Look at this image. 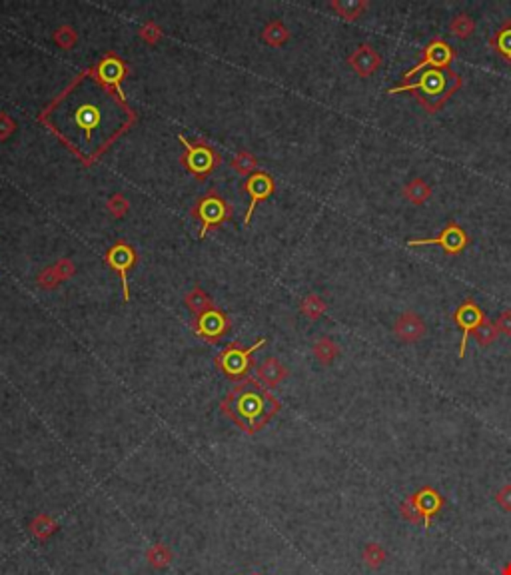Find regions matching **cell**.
<instances>
[{
  "label": "cell",
  "instance_id": "1",
  "mask_svg": "<svg viewBox=\"0 0 511 575\" xmlns=\"http://www.w3.org/2000/svg\"><path fill=\"white\" fill-rule=\"evenodd\" d=\"M222 412L246 434H256L280 412V402L254 380L238 383L226 400Z\"/></svg>",
  "mask_w": 511,
  "mask_h": 575
},
{
  "label": "cell",
  "instance_id": "2",
  "mask_svg": "<svg viewBox=\"0 0 511 575\" xmlns=\"http://www.w3.org/2000/svg\"><path fill=\"white\" fill-rule=\"evenodd\" d=\"M463 86V78L453 71H425L421 72L420 81L400 84L390 88L388 94H400V92H418V102L430 114H435L445 106L455 92Z\"/></svg>",
  "mask_w": 511,
  "mask_h": 575
},
{
  "label": "cell",
  "instance_id": "3",
  "mask_svg": "<svg viewBox=\"0 0 511 575\" xmlns=\"http://www.w3.org/2000/svg\"><path fill=\"white\" fill-rule=\"evenodd\" d=\"M262 346H266V340H258V342L250 346V348H242L240 343H230L224 352L216 358V366L222 372L226 373L230 380H242L246 378L252 370V353L260 350Z\"/></svg>",
  "mask_w": 511,
  "mask_h": 575
},
{
  "label": "cell",
  "instance_id": "4",
  "mask_svg": "<svg viewBox=\"0 0 511 575\" xmlns=\"http://www.w3.org/2000/svg\"><path fill=\"white\" fill-rule=\"evenodd\" d=\"M455 61V48L451 46L450 42L435 38L431 41L423 52H421V61L410 68V71L403 74V81L406 84L410 82V78L415 72H425V71H450V64Z\"/></svg>",
  "mask_w": 511,
  "mask_h": 575
},
{
  "label": "cell",
  "instance_id": "5",
  "mask_svg": "<svg viewBox=\"0 0 511 575\" xmlns=\"http://www.w3.org/2000/svg\"><path fill=\"white\" fill-rule=\"evenodd\" d=\"M72 122H74V130L81 132L82 138L86 142V146H91L94 134L100 130L104 124V114H102L100 104L96 100H88V98H81L74 102L72 106Z\"/></svg>",
  "mask_w": 511,
  "mask_h": 575
},
{
  "label": "cell",
  "instance_id": "6",
  "mask_svg": "<svg viewBox=\"0 0 511 575\" xmlns=\"http://www.w3.org/2000/svg\"><path fill=\"white\" fill-rule=\"evenodd\" d=\"M408 246H411V248H415V246H440L443 252H448L450 256H458L470 246V236L465 234V230L461 228L460 224L450 222L435 238L408 240Z\"/></svg>",
  "mask_w": 511,
  "mask_h": 575
},
{
  "label": "cell",
  "instance_id": "7",
  "mask_svg": "<svg viewBox=\"0 0 511 575\" xmlns=\"http://www.w3.org/2000/svg\"><path fill=\"white\" fill-rule=\"evenodd\" d=\"M485 320V312L480 308V304L475 300H465L461 304L460 308L453 312V322L458 323L461 328V343H460V360H463V356L468 352V342H470V336H473L475 328Z\"/></svg>",
  "mask_w": 511,
  "mask_h": 575
},
{
  "label": "cell",
  "instance_id": "8",
  "mask_svg": "<svg viewBox=\"0 0 511 575\" xmlns=\"http://www.w3.org/2000/svg\"><path fill=\"white\" fill-rule=\"evenodd\" d=\"M196 214H198V218H200L202 222L200 238L206 236V232L210 230L212 226H218L224 220H228V216H230L226 202L222 200L220 196H216V194H208L206 198H202Z\"/></svg>",
  "mask_w": 511,
  "mask_h": 575
},
{
  "label": "cell",
  "instance_id": "9",
  "mask_svg": "<svg viewBox=\"0 0 511 575\" xmlns=\"http://www.w3.org/2000/svg\"><path fill=\"white\" fill-rule=\"evenodd\" d=\"M106 262L110 264L112 270L120 276L122 280V290H124V300L130 298L128 292V270H130L134 262H136V254L132 250L128 244L118 242L112 246L108 254H106Z\"/></svg>",
  "mask_w": 511,
  "mask_h": 575
},
{
  "label": "cell",
  "instance_id": "10",
  "mask_svg": "<svg viewBox=\"0 0 511 575\" xmlns=\"http://www.w3.org/2000/svg\"><path fill=\"white\" fill-rule=\"evenodd\" d=\"M425 322L421 320L420 314L403 312L393 322V336L403 343H418L425 338Z\"/></svg>",
  "mask_w": 511,
  "mask_h": 575
},
{
  "label": "cell",
  "instance_id": "11",
  "mask_svg": "<svg viewBox=\"0 0 511 575\" xmlns=\"http://www.w3.org/2000/svg\"><path fill=\"white\" fill-rule=\"evenodd\" d=\"M180 138V142L184 144V148H186V166L190 168V172H194V174H208V172H212V168H214V164H218V156H214V152L208 148V146H204V144H192V142H188L184 136H178Z\"/></svg>",
  "mask_w": 511,
  "mask_h": 575
},
{
  "label": "cell",
  "instance_id": "12",
  "mask_svg": "<svg viewBox=\"0 0 511 575\" xmlns=\"http://www.w3.org/2000/svg\"><path fill=\"white\" fill-rule=\"evenodd\" d=\"M246 192H248V196H250V206H248V212L244 216V224L248 226L252 220V214L256 210L258 202H264V200H268L272 196V192H274V182H272V178L266 174V172H256V174H252L250 178H248V182H246Z\"/></svg>",
  "mask_w": 511,
  "mask_h": 575
},
{
  "label": "cell",
  "instance_id": "13",
  "mask_svg": "<svg viewBox=\"0 0 511 575\" xmlns=\"http://www.w3.org/2000/svg\"><path fill=\"white\" fill-rule=\"evenodd\" d=\"M413 502H415V507H418V512H420L423 527L430 529L431 519L440 514L441 507L445 504V502H443V495H441L438 489H433L430 485H425V487H421L420 492L413 494Z\"/></svg>",
  "mask_w": 511,
  "mask_h": 575
},
{
  "label": "cell",
  "instance_id": "14",
  "mask_svg": "<svg viewBox=\"0 0 511 575\" xmlns=\"http://www.w3.org/2000/svg\"><path fill=\"white\" fill-rule=\"evenodd\" d=\"M348 64L351 66V71L356 72L361 78H368L371 74H376L378 68L381 66V56L378 51L370 46V44H360L356 51L351 52Z\"/></svg>",
  "mask_w": 511,
  "mask_h": 575
},
{
  "label": "cell",
  "instance_id": "15",
  "mask_svg": "<svg viewBox=\"0 0 511 575\" xmlns=\"http://www.w3.org/2000/svg\"><path fill=\"white\" fill-rule=\"evenodd\" d=\"M226 330H228V320L216 308H210L208 312L200 314V318L196 322V332L206 342H218L222 336L226 333Z\"/></svg>",
  "mask_w": 511,
  "mask_h": 575
},
{
  "label": "cell",
  "instance_id": "16",
  "mask_svg": "<svg viewBox=\"0 0 511 575\" xmlns=\"http://www.w3.org/2000/svg\"><path fill=\"white\" fill-rule=\"evenodd\" d=\"M286 378H288V368H286L280 360H276V358H268V360L258 368V380H260L264 385H268V388L280 385Z\"/></svg>",
  "mask_w": 511,
  "mask_h": 575
},
{
  "label": "cell",
  "instance_id": "17",
  "mask_svg": "<svg viewBox=\"0 0 511 575\" xmlns=\"http://www.w3.org/2000/svg\"><path fill=\"white\" fill-rule=\"evenodd\" d=\"M491 51L497 52L501 58L511 64V21H505L490 38Z\"/></svg>",
  "mask_w": 511,
  "mask_h": 575
},
{
  "label": "cell",
  "instance_id": "18",
  "mask_svg": "<svg viewBox=\"0 0 511 575\" xmlns=\"http://www.w3.org/2000/svg\"><path fill=\"white\" fill-rule=\"evenodd\" d=\"M29 532L38 542H46L48 537H52V535L58 532V522L48 514L34 515L31 519V524H29Z\"/></svg>",
  "mask_w": 511,
  "mask_h": 575
},
{
  "label": "cell",
  "instance_id": "19",
  "mask_svg": "<svg viewBox=\"0 0 511 575\" xmlns=\"http://www.w3.org/2000/svg\"><path fill=\"white\" fill-rule=\"evenodd\" d=\"M401 194H403V198L408 202L421 206V204H425L431 198V186L423 178H413V180H410L401 188Z\"/></svg>",
  "mask_w": 511,
  "mask_h": 575
},
{
  "label": "cell",
  "instance_id": "20",
  "mask_svg": "<svg viewBox=\"0 0 511 575\" xmlns=\"http://www.w3.org/2000/svg\"><path fill=\"white\" fill-rule=\"evenodd\" d=\"M330 6L344 21H358L361 14L370 9L366 0H331Z\"/></svg>",
  "mask_w": 511,
  "mask_h": 575
},
{
  "label": "cell",
  "instance_id": "21",
  "mask_svg": "<svg viewBox=\"0 0 511 575\" xmlns=\"http://www.w3.org/2000/svg\"><path fill=\"white\" fill-rule=\"evenodd\" d=\"M98 72H100V81L104 84H114L116 88H120V82L124 78V74H126V68H124V64L120 61L106 58L98 66Z\"/></svg>",
  "mask_w": 511,
  "mask_h": 575
},
{
  "label": "cell",
  "instance_id": "22",
  "mask_svg": "<svg viewBox=\"0 0 511 575\" xmlns=\"http://www.w3.org/2000/svg\"><path fill=\"white\" fill-rule=\"evenodd\" d=\"M448 31H450L451 36H455L460 41H468V38H471V34L475 32V21L471 19L470 14L461 12V14L451 19Z\"/></svg>",
  "mask_w": 511,
  "mask_h": 575
},
{
  "label": "cell",
  "instance_id": "23",
  "mask_svg": "<svg viewBox=\"0 0 511 575\" xmlns=\"http://www.w3.org/2000/svg\"><path fill=\"white\" fill-rule=\"evenodd\" d=\"M338 353H340V348L331 338H320L318 342L314 343V356L324 366H330L338 358Z\"/></svg>",
  "mask_w": 511,
  "mask_h": 575
},
{
  "label": "cell",
  "instance_id": "24",
  "mask_svg": "<svg viewBox=\"0 0 511 575\" xmlns=\"http://www.w3.org/2000/svg\"><path fill=\"white\" fill-rule=\"evenodd\" d=\"M146 561L154 569H166L172 561V551L170 547H166L164 544H154L146 549Z\"/></svg>",
  "mask_w": 511,
  "mask_h": 575
},
{
  "label": "cell",
  "instance_id": "25",
  "mask_svg": "<svg viewBox=\"0 0 511 575\" xmlns=\"http://www.w3.org/2000/svg\"><path fill=\"white\" fill-rule=\"evenodd\" d=\"M497 336H500V332H497L495 323L491 322L487 316H485V320H483V322L475 328V332H473L475 343H478L480 348H487V346H491V343L495 342Z\"/></svg>",
  "mask_w": 511,
  "mask_h": 575
},
{
  "label": "cell",
  "instance_id": "26",
  "mask_svg": "<svg viewBox=\"0 0 511 575\" xmlns=\"http://www.w3.org/2000/svg\"><path fill=\"white\" fill-rule=\"evenodd\" d=\"M386 557H388V554H386V549H383L380 544H368L363 547V554H361L363 564L368 565L370 569H378V567H381L383 561H386Z\"/></svg>",
  "mask_w": 511,
  "mask_h": 575
},
{
  "label": "cell",
  "instance_id": "27",
  "mask_svg": "<svg viewBox=\"0 0 511 575\" xmlns=\"http://www.w3.org/2000/svg\"><path fill=\"white\" fill-rule=\"evenodd\" d=\"M326 310H328V304L324 302L320 296H316V294H311V296H308L301 302V314L306 318H310V320H318L320 316L326 314Z\"/></svg>",
  "mask_w": 511,
  "mask_h": 575
},
{
  "label": "cell",
  "instance_id": "28",
  "mask_svg": "<svg viewBox=\"0 0 511 575\" xmlns=\"http://www.w3.org/2000/svg\"><path fill=\"white\" fill-rule=\"evenodd\" d=\"M288 31H286V26L282 24V22H272L270 26L264 31V41L268 42V44H272V46H280V44H284V42L288 41Z\"/></svg>",
  "mask_w": 511,
  "mask_h": 575
},
{
  "label": "cell",
  "instance_id": "29",
  "mask_svg": "<svg viewBox=\"0 0 511 575\" xmlns=\"http://www.w3.org/2000/svg\"><path fill=\"white\" fill-rule=\"evenodd\" d=\"M188 306H190L194 312L198 314H204L208 312L212 308V302L210 298L206 296V294L202 292V290H194V292L188 296Z\"/></svg>",
  "mask_w": 511,
  "mask_h": 575
},
{
  "label": "cell",
  "instance_id": "30",
  "mask_svg": "<svg viewBox=\"0 0 511 575\" xmlns=\"http://www.w3.org/2000/svg\"><path fill=\"white\" fill-rule=\"evenodd\" d=\"M400 514H401V517H403V519H408L410 524H418V522H421L420 512H418L415 502H413V495H410V497H408V499L401 504Z\"/></svg>",
  "mask_w": 511,
  "mask_h": 575
},
{
  "label": "cell",
  "instance_id": "31",
  "mask_svg": "<svg viewBox=\"0 0 511 575\" xmlns=\"http://www.w3.org/2000/svg\"><path fill=\"white\" fill-rule=\"evenodd\" d=\"M234 166H236V170L242 172V174H248L250 170H254L256 168V158L252 156V154H240L236 160H234Z\"/></svg>",
  "mask_w": 511,
  "mask_h": 575
},
{
  "label": "cell",
  "instance_id": "32",
  "mask_svg": "<svg viewBox=\"0 0 511 575\" xmlns=\"http://www.w3.org/2000/svg\"><path fill=\"white\" fill-rule=\"evenodd\" d=\"M495 328L501 336H511V310H503L495 320Z\"/></svg>",
  "mask_w": 511,
  "mask_h": 575
},
{
  "label": "cell",
  "instance_id": "33",
  "mask_svg": "<svg viewBox=\"0 0 511 575\" xmlns=\"http://www.w3.org/2000/svg\"><path fill=\"white\" fill-rule=\"evenodd\" d=\"M495 502L503 512H511V484H505L501 487L495 495Z\"/></svg>",
  "mask_w": 511,
  "mask_h": 575
},
{
  "label": "cell",
  "instance_id": "34",
  "mask_svg": "<svg viewBox=\"0 0 511 575\" xmlns=\"http://www.w3.org/2000/svg\"><path fill=\"white\" fill-rule=\"evenodd\" d=\"M108 206H110V210L114 216H124V214L128 212V202H126V198L120 196V194L112 196V200Z\"/></svg>",
  "mask_w": 511,
  "mask_h": 575
},
{
  "label": "cell",
  "instance_id": "35",
  "mask_svg": "<svg viewBox=\"0 0 511 575\" xmlns=\"http://www.w3.org/2000/svg\"><path fill=\"white\" fill-rule=\"evenodd\" d=\"M501 575H511V561L503 569H501Z\"/></svg>",
  "mask_w": 511,
  "mask_h": 575
},
{
  "label": "cell",
  "instance_id": "36",
  "mask_svg": "<svg viewBox=\"0 0 511 575\" xmlns=\"http://www.w3.org/2000/svg\"><path fill=\"white\" fill-rule=\"evenodd\" d=\"M252 575H258V574H252Z\"/></svg>",
  "mask_w": 511,
  "mask_h": 575
}]
</instances>
